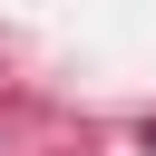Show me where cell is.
I'll return each instance as SVG.
<instances>
[{
	"label": "cell",
	"instance_id": "cell-1",
	"mask_svg": "<svg viewBox=\"0 0 156 156\" xmlns=\"http://www.w3.org/2000/svg\"><path fill=\"white\" fill-rule=\"evenodd\" d=\"M146 146H156V127H146Z\"/></svg>",
	"mask_w": 156,
	"mask_h": 156
}]
</instances>
